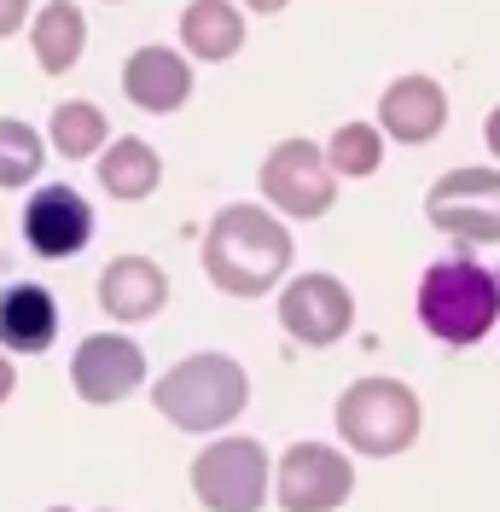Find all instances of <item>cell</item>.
<instances>
[{"instance_id":"6da1fadb","label":"cell","mask_w":500,"mask_h":512,"mask_svg":"<svg viewBox=\"0 0 500 512\" xmlns=\"http://www.w3.org/2000/svg\"><path fill=\"white\" fill-rule=\"evenodd\" d=\"M291 268V233L262 204H221L204 233V274L227 297H262Z\"/></svg>"},{"instance_id":"7a4b0ae2","label":"cell","mask_w":500,"mask_h":512,"mask_svg":"<svg viewBox=\"0 0 500 512\" xmlns=\"http://www.w3.org/2000/svg\"><path fill=\"white\" fill-rule=\"evenodd\" d=\"M250 402V379L245 367L233 361V355H187V361H175L152 390V408L169 425H181V431H221V425H233V419L245 414Z\"/></svg>"},{"instance_id":"3957f363","label":"cell","mask_w":500,"mask_h":512,"mask_svg":"<svg viewBox=\"0 0 500 512\" xmlns=\"http://www.w3.org/2000/svg\"><path fill=\"white\" fill-rule=\"evenodd\" d=\"M500 320V274L477 268L471 256L437 262L419 280V326L442 344H477Z\"/></svg>"},{"instance_id":"277c9868","label":"cell","mask_w":500,"mask_h":512,"mask_svg":"<svg viewBox=\"0 0 500 512\" xmlns=\"http://www.w3.org/2000/svg\"><path fill=\"white\" fill-rule=\"evenodd\" d=\"M338 437L373 460L402 454L419 437V396L402 379H355L338 396Z\"/></svg>"},{"instance_id":"5b68a950","label":"cell","mask_w":500,"mask_h":512,"mask_svg":"<svg viewBox=\"0 0 500 512\" xmlns=\"http://www.w3.org/2000/svg\"><path fill=\"white\" fill-rule=\"evenodd\" d=\"M192 495L210 512H256L268 501V448L256 437H221L192 460Z\"/></svg>"},{"instance_id":"8992f818","label":"cell","mask_w":500,"mask_h":512,"mask_svg":"<svg viewBox=\"0 0 500 512\" xmlns=\"http://www.w3.org/2000/svg\"><path fill=\"white\" fill-rule=\"evenodd\" d=\"M431 227L454 233L460 245H495L500 239V169H454L425 192Z\"/></svg>"},{"instance_id":"52a82bcc","label":"cell","mask_w":500,"mask_h":512,"mask_svg":"<svg viewBox=\"0 0 500 512\" xmlns=\"http://www.w3.org/2000/svg\"><path fill=\"white\" fill-rule=\"evenodd\" d=\"M274 501L285 512H332L355 489V466L326 443H291L280 454V472H268Z\"/></svg>"},{"instance_id":"ba28073f","label":"cell","mask_w":500,"mask_h":512,"mask_svg":"<svg viewBox=\"0 0 500 512\" xmlns=\"http://www.w3.org/2000/svg\"><path fill=\"white\" fill-rule=\"evenodd\" d=\"M262 192H268V204H280L285 216L314 222V216L332 210L338 175L326 169V152L314 140H280L268 152V163H262Z\"/></svg>"},{"instance_id":"9c48e42d","label":"cell","mask_w":500,"mask_h":512,"mask_svg":"<svg viewBox=\"0 0 500 512\" xmlns=\"http://www.w3.org/2000/svg\"><path fill=\"white\" fill-rule=\"evenodd\" d=\"M70 384H76L82 402L111 408V402H123V396H134L146 384V355H140L134 338L94 332V338H82V350L70 361Z\"/></svg>"},{"instance_id":"30bf717a","label":"cell","mask_w":500,"mask_h":512,"mask_svg":"<svg viewBox=\"0 0 500 512\" xmlns=\"http://www.w3.org/2000/svg\"><path fill=\"white\" fill-rule=\"evenodd\" d=\"M355 320V297L332 274H297L280 297V326L297 344H338Z\"/></svg>"},{"instance_id":"8fae6325","label":"cell","mask_w":500,"mask_h":512,"mask_svg":"<svg viewBox=\"0 0 500 512\" xmlns=\"http://www.w3.org/2000/svg\"><path fill=\"white\" fill-rule=\"evenodd\" d=\"M24 239L35 256H76L94 239V210L76 187H41L24 204Z\"/></svg>"},{"instance_id":"7c38bea8","label":"cell","mask_w":500,"mask_h":512,"mask_svg":"<svg viewBox=\"0 0 500 512\" xmlns=\"http://www.w3.org/2000/svg\"><path fill=\"white\" fill-rule=\"evenodd\" d=\"M448 123V94H442L431 76H402L378 94V128L402 146H425L437 140Z\"/></svg>"},{"instance_id":"4fadbf2b","label":"cell","mask_w":500,"mask_h":512,"mask_svg":"<svg viewBox=\"0 0 500 512\" xmlns=\"http://www.w3.org/2000/svg\"><path fill=\"white\" fill-rule=\"evenodd\" d=\"M123 94L140 105V111H152V117H169V111H181L192 94V64L175 53V47H140L134 59L123 64Z\"/></svg>"},{"instance_id":"5bb4252c","label":"cell","mask_w":500,"mask_h":512,"mask_svg":"<svg viewBox=\"0 0 500 512\" xmlns=\"http://www.w3.org/2000/svg\"><path fill=\"white\" fill-rule=\"evenodd\" d=\"M169 303V274L152 256H117L99 274V309L111 320H152Z\"/></svg>"},{"instance_id":"9a60e30c","label":"cell","mask_w":500,"mask_h":512,"mask_svg":"<svg viewBox=\"0 0 500 512\" xmlns=\"http://www.w3.org/2000/svg\"><path fill=\"white\" fill-rule=\"evenodd\" d=\"M59 338V303L47 286H6L0 291V344L18 355H41Z\"/></svg>"},{"instance_id":"2e32d148","label":"cell","mask_w":500,"mask_h":512,"mask_svg":"<svg viewBox=\"0 0 500 512\" xmlns=\"http://www.w3.org/2000/svg\"><path fill=\"white\" fill-rule=\"evenodd\" d=\"M181 41H187L192 59L221 64L245 47V18H239L233 0H192L181 12Z\"/></svg>"},{"instance_id":"e0dca14e","label":"cell","mask_w":500,"mask_h":512,"mask_svg":"<svg viewBox=\"0 0 500 512\" xmlns=\"http://www.w3.org/2000/svg\"><path fill=\"white\" fill-rule=\"evenodd\" d=\"M30 47H35V64L47 76H64V70H76L82 47H88V18L70 0L41 6V18H35V30H30Z\"/></svg>"},{"instance_id":"ac0fdd59","label":"cell","mask_w":500,"mask_h":512,"mask_svg":"<svg viewBox=\"0 0 500 512\" xmlns=\"http://www.w3.org/2000/svg\"><path fill=\"white\" fill-rule=\"evenodd\" d=\"M157 181H163V163H157V152L146 140H134V134L111 140V152L99 158V187L111 192V198H123V204L152 198Z\"/></svg>"},{"instance_id":"d6986e66","label":"cell","mask_w":500,"mask_h":512,"mask_svg":"<svg viewBox=\"0 0 500 512\" xmlns=\"http://www.w3.org/2000/svg\"><path fill=\"white\" fill-rule=\"evenodd\" d=\"M53 146H59V158H94L99 146H105V111L88 105V99H70L53 111Z\"/></svg>"},{"instance_id":"ffe728a7","label":"cell","mask_w":500,"mask_h":512,"mask_svg":"<svg viewBox=\"0 0 500 512\" xmlns=\"http://www.w3.org/2000/svg\"><path fill=\"white\" fill-rule=\"evenodd\" d=\"M47 163V146L30 123L18 117H0V187H24L35 181V169Z\"/></svg>"},{"instance_id":"44dd1931","label":"cell","mask_w":500,"mask_h":512,"mask_svg":"<svg viewBox=\"0 0 500 512\" xmlns=\"http://www.w3.org/2000/svg\"><path fill=\"white\" fill-rule=\"evenodd\" d=\"M378 163H384V134L367 123H344L338 134H332V146H326V169L332 175H373Z\"/></svg>"},{"instance_id":"7402d4cb","label":"cell","mask_w":500,"mask_h":512,"mask_svg":"<svg viewBox=\"0 0 500 512\" xmlns=\"http://www.w3.org/2000/svg\"><path fill=\"white\" fill-rule=\"evenodd\" d=\"M24 18H30V0H0V35H18Z\"/></svg>"},{"instance_id":"603a6c76","label":"cell","mask_w":500,"mask_h":512,"mask_svg":"<svg viewBox=\"0 0 500 512\" xmlns=\"http://www.w3.org/2000/svg\"><path fill=\"white\" fill-rule=\"evenodd\" d=\"M483 134H489V152H495V158H500V105H495V111H489V128H483Z\"/></svg>"},{"instance_id":"cb8c5ba5","label":"cell","mask_w":500,"mask_h":512,"mask_svg":"<svg viewBox=\"0 0 500 512\" xmlns=\"http://www.w3.org/2000/svg\"><path fill=\"white\" fill-rule=\"evenodd\" d=\"M6 396H12V361L0 355V402H6Z\"/></svg>"},{"instance_id":"d4e9b609","label":"cell","mask_w":500,"mask_h":512,"mask_svg":"<svg viewBox=\"0 0 500 512\" xmlns=\"http://www.w3.org/2000/svg\"><path fill=\"white\" fill-rule=\"evenodd\" d=\"M239 6H250V12H280L285 0H239Z\"/></svg>"},{"instance_id":"484cf974","label":"cell","mask_w":500,"mask_h":512,"mask_svg":"<svg viewBox=\"0 0 500 512\" xmlns=\"http://www.w3.org/2000/svg\"><path fill=\"white\" fill-rule=\"evenodd\" d=\"M47 512H70V507H47Z\"/></svg>"},{"instance_id":"4316f807","label":"cell","mask_w":500,"mask_h":512,"mask_svg":"<svg viewBox=\"0 0 500 512\" xmlns=\"http://www.w3.org/2000/svg\"><path fill=\"white\" fill-rule=\"evenodd\" d=\"M105 512H111V507H105Z\"/></svg>"}]
</instances>
